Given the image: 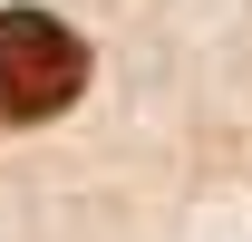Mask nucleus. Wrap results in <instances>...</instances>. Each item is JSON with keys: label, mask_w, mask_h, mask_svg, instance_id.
<instances>
[{"label": "nucleus", "mask_w": 252, "mask_h": 242, "mask_svg": "<svg viewBox=\"0 0 252 242\" xmlns=\"http://www.w3.org/2000/svg\"><path fill=\"white\" fill-rule=\"evenodd\" d=\"M78 88H88L78 30L49 20V10H0V117H10V126H39V117H59Z\"/></svg>", "instance_id": "nucleus-1"}]
</instances>
